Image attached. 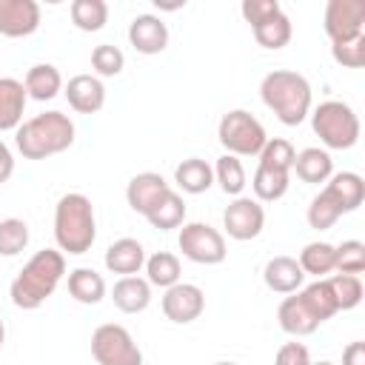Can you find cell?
I'll return each instance as SVG.
<instances>
[{"mask_svg": "<svg viewBox=\"0 0 365 365\" xmlns=\"http://www.w3.org/2000/svg\"><path fill=\"white\" fill-rule=\"evenodd\" d=\"M68 294L83 305H97L106 297V279L94 268H74L68 274Z\"/></svg>", "mask_w": 365, "mask_h": 365, "instance_id": "26", "label": "cell"}, {"mask_svg": "<svg viewBox=\"0 0 365 365\" xmlns=\"http://www.w3.org/2000/svg\"><path fill=\"white\" fill-rule=\"evenodd\" d=\"M3 342H6V325H3V319H0V348H3Z\"/></svg>", "mask_w": 365, "mask_h": 365, "instance_id": "45", "label": "cell"}, {"mask_svg": "<svg viewBox=\"0 0 365 365\" xmlns=\"http://www.w3.org/2000/svg\"><path fill=\"white\" fill-rule=\"evenodd\" d=\"M66 100L77 114H97L106 106V86L94 74H74L66 83Z\"/></svg>", "mask_w": 365, "mask_h": 365, "instance_id": "14", "label": "cell"}, {"mask_svg": "<svg viewBox=\"0 0 365 365\" xmlns=\"http://www.w3.org/2000/svg\"><path fill=\"white\" fill-rule=\"evenodd\" d=\"M288 185H291V174L274 171V168H265V165H257L254 180H251L257 202H277V200H282L288 194Z\"/></svg>", "mask_w": 365, "mask_h": 365, "instance_id": "27", "label": "cell"}, {"mask_svg": "<svg viewBox=\"0 0 365 365\" xmlns=\"http://www.w3.org/2000/svg\"><path fill=\"white\" fill-rule=\"evenodd\" d=\"M251 31H254V37H257V43H259L262 48H274V51L282 48V46H288V40H291V34H294L291 20H288V14H285L282 9L274 11V14H268L265 20L254 23Z\"/></svg>", "mask_w": 365, "mask_h": 365, "instance_id": "25", "label": "cell"}, {"mask_svg": "<svg viewBox=\"0 0 365 365\" xmlns=\"http://www.w3.org/2000/svg\"><path fill=\"white\" fill-rule=\"evenodd\" d=\"M262 279L265 285L274 291V294H294L302 288L305 282V274L299 268V262L294 257H271L262 268Z\"/></svg>", "mask_w": 365, "mask_h": 365, "instance_id": "18", "label": "cell"}, {"mask_svg": "<svg viewBox=\"0 0 365 365\" xmlns=\"http://www.w3.org/2000/svg\"><path fill=\"white\" fill-rule=\"evenodd\" d=\"M322 191L339 208V214H351L365 200V180L356 171H339V174H331L328 177V182H325Z\"/></svg>", "mask_w": 365, "mask_h": 365, "instance_id": "16", "label": "cell"}, {"mask_svg": "<svg viewBox=\"0 0 365 365\" xmlns=\"http://www.w3.org/2000/svg\"><path fill=\"white\" fill-rule=\"evenodd\" d=\"M174 182L185 194H202L214 185V168L200 157H188L174 168Z\"/></svg>", "mask_w": 365, "mask_h": 365, "instance_id": "24", "label": "cell"}, {"mask_svg": "<svg viewBox=\"0 0 365 365\" xmlns=\"http://www.w3.org/2000/svg\"><path fill=\"white\" fill-rule=\"evenodd\" d=\"M308 362L311 356L302 342H285L274 356V365H308Z\"/></svg>", "mask_w": 365, "mask_h": 365, "instance_id": "42", "label": "cell"}, {"mask_svg": "<svg viewBox=\"0 0 365 365\" xmlns=\"http://www.w3.org/2000/svg\"><path fill=\"white\" fill-rule=\"evenodd\" d=\"M214 180L220 182L222 194L228 197H242V188L248 185L245 180V168L240 163V157H231V154H222L214 165Z\"/></svg>", "mask_w": 365, "mask_h": 365, "instance_id": "32", "label": "cell"}, {"mask_svg": "<svg viewBox=\"0 0 365 365\" xmlns=\"http://www.w3.org/2000/svg\"><path fill=\"white\" fill-rule=\"evenodd\" d=\"M259 97L282 125H299L311 114V83L299 71H268L259 83Z\"/></svg>", "mask_w": 365, "mask_h": 365, "instance_id": "3", "label": "cell"}, {"mask_svg": "<svg viewBox=\"0 0 365 365\" xmlns=\"http://www.w3.org/2000/svg\"><path fill=\"white\" fill-rule=\"evenodd\" d=\"M145 279L148 285H157V288H171L180 282V259L171 254V251H157L151 257H145Z\"/></svg>", "mask_w": 365, "mask_h": 365, "instance_id": "29", "label": "cell"}, {"mask_svg": "<svg viewBox=\"0 0 365 365\" xmlns=\"http://www.w3.org/2000/svg\"><path fill=\"white\" fill-rule=\"evenodd\" d=\"M123 66H125V57H123V51L117 46H111V43L94 46V51H91V68L100 77H117L123 71Z\"/></svg>", "mask_w": 365, "mask_h": 365, "instance_id": "38", "label": "cell"}, {"mask_svg": "<svg viewBox=\"0 0 365 365\" xmlns=\"http://www.w3.org/2000/svg\"><path fill=\"white\" fill-rule=\"evenodd\" d=\"M145 220H148L154 228H160V231L180 228V225L185 222V202H182V197H180L177 191H165V194L157 200V205L145 214Z\"/></svg>", "mask_w": 365, "mask_h": 365, "instance_id": "28", "label": "cell"}, {"mask_svg": "<svg viewBox=\"0 0 365 365\" xmlns=\"http://www.w3.org/2000/svg\"><path fill=\"white\" fill-rule=\"evenodd\" d=\"M160 305H163L165 319H171L177 325H188L205 311V294L194 282H177V285L165 288Z\"/></svg>", "mask_w": 365, "mask_h": 365, "instance_id": "11", "label": "cell"}, {"mask_svg": "<svg viewBox=\"0 0 365 365\" xmlns=\"http://www.w3.org/2000/svg\"><path fill=\"white\" fill-rule=\"evenodd\" d=\"M23 88H26V94H29L31 100L46 103V100H54V97L60 94L63 77H60V71H57L51 63H37V66H31V68L26 71Z\"/></svg>", "mask_w": 365, "mask_h": 365, "instance_id": "23", "label": "cell"}, {"mask_svg": "<svg viewBox=\"0 0 365 365\" xmlns=\"http://www.w3.org/2000/svg\"><path fill=\"white\" fill-rule=\"evenodd\" d=\"M111 299L123 314H140L151 302V285L143 277H120L111 288Z\"/></svg>", "mask_w": 365, "mask_h": 365, "instance_id": "20", "label": "cell"}, {"mask_svg": "<svg viewBox=\"0 0 365 365\" xmlns=\"http://www.w3.org/2000/svg\"><path fill=\"white\" fill-rule=\"evenodd\" d=\"M145 265V248L140 240L134 237H123V240H114L108 248H106V268L111 274H120V277H137Z\"/></svg>", "mask_w": 365, "mask_h": 365, "instance_id": "17", "label": "cell"}, {"mask_svg": "<svg viewBox=\"0 0 365 365\" xmlns=\"http://www.w3.org/2000/svg\"><path fill=\"white\" fill-rule=\"evenodd\" d=\"M277 319H279V328L291 336H308L319 328V322L314 319V314L305 308V302L299 299V294L294 291V297H285L277 308Z\"/></svg>", "mask_w": 365, "mask_h": 365, "instance_id": "21", "label": "cell"}, {"mask_svg": "<svg viewBox=\"0 0 365 365\" xmlns=\"http://www.w3.org/2000/svg\"><path fill=\"white\" fill-rule=\"evenodd\" d=\"M291 171H297V177L302 182H311V185H319V182H328V177L334 174V160L325 148H302L297 157H294V165Z\"/></svg>", "mask_w": 365, "mask_h": 365, "instance_id": "22", "label": "cell"}, {"mask_svg": "<svg viewBox=\"0 0 365 365\" xmlns=\"http://www.w3.org/2000/svg\"><path fill=\"white\" fill-rule=\"evenodd\" d=\"M325 34L331 46L348 43L365 34V0H328L325 6Z\"/></svg>", "mask_w": 365, "mask_h": 365, "instance_id": "9", "label": "cell"}, {"mask_svg": "<svg viewBox=\"0 0 365 365\" xmlns=\"http://www.w3.org/2000/svg\"><path fill=\"white\" fill-rule=\"evenodd\" d=\"M165 191H171V185L165 182L163 174H157V171H143V174H134V177L128 180V185H125V200H128L131 211H137V214L145 217V214L157 205V200H160Z\"/></svg>", "mask_w": 365, "mask_h": 365, "instance_id": "15", "label": "cell"}, {"mask_svg": "<svg viewBox=\"0 0 365 365\" xmlns=\"http://www.w3.org/2000/svg\"><path fill=\"white\" fill-rule=\"evenodd\" d=\"M54 240L63 254H86L97 240L94 205L86 194H63L54 205Z\"/></svg>", "mask_w": 365, "mask_h": 365, "instance_id": "4", "label": "cell"}, {"mask_svg": "<svg viewBox=\"0 0 365 365\" xmlns=\"http://www.w3.org/2000/svg\"><path fill=\"white\" fill-rule=\"evenodd\" d=\"M214 365H237V362H214Z\"/></svg>", "mask_w": 365, "mask_h": 365, "instance_id": "47", "label": "cell"}, {"mask_svg": "<svg viewBox=\"0 0 365 365\" xmlns=\"http://www.w3.org/2000/svg\"><path fill=\"white\" fill-rule=\"evenodd\" d=\"M11 174H14V154H11V148L0 140V185L9 182Z\"/></svg>", "mask_w": 365, "mask_h": 365, "instance_id": "43", "label": "cell"}, {"mask_svg": "<svg viewBox=\"0 0 365 365\" xmlns=\"http://www.w3.org/2000/svg\"><path fill=\"white\" fill-rule=\"evenodd\" d=\"M299 299L305 302V308L314 314V319L322 325L325 319H331L336 314V302H334V294L328 288V279H317L311 285H305L302 291H297Z\"/></svg>", "mask_w": 365, "mask_h": 365, "instance_id": "30", "label": "cell"}, {"mask_svg": "<svg viewBox=\"0 0 365 365\" xmlns=\"http://www.w3.org/2000/svg\"><path fill=\"white\" fill-rule=\"evenodd\" d=\"M299 268L302 274H311V277H325L334 271V245L325 242V240H317V242H308L302 251H299Z\"/></svg>", "mask_w": 365, "mask_h": 365, "instance_id": "31", "label": "cell"}, {"mask_svg": "<svg viewBox=\"0 0 365 365\" xmlns=\"http://www.w3.org/2000/svg\"><path fill=\"white\" fill-rule=\"evenodd\" d=\"M217 140L225 148V154H231V157H259L262 145L268 143V134L251 111L234 108V111L222 114V120L217 125Z\"/></svg>", "mask_w": 365, "mask_h": 365, "instance_id": "6", "label": "cell"}, {"mask_svg": "<svg viewBox=\"0 0 365 365\" xmlns=\"http://www.w3.org/2000/svg\"><path fill=\"white\" fill-rule=\"evenodd\" d=\"M128 43L140 54H160L168 46V26L157 14H137L128 26Z\"/></svg>", "mask_w": 365, "mask_h": 365, "instance_id": "13", "label": "cell"}, {"mask_svg": "<svg viewBox=\"0 0 365 365\" xmlns=\"http://www.w3.org/2000/svg\"><path fill=\"white\" fill-rule=\"evenodd\" d=\"M40 26V6L34 0H0V34L29 37Z\"/></svg>", "mask_w": 365, "mask_h": 365, "instance_id": "12", "label": "cell"}, {"mask_svg": "<svg viewBox=\"0 0 365 365\" xmlns=\"http://www.w3.org/2000/svg\"><path fill=\"white\" fill-rule=\"evenodd\" d=\"M74 143V123L63 111H43L14 131V145L26 160H46L63 154Z\"/></svg>", "mask_w": 365, "mask_h": 365, "instance_id": "2", "label": "cell"}, {"mask_svg": "<svg viewBox=\"0 0 365 365\" xmlns=\"http://www.w3.org/2000/svg\"><path fill=\"white\" fill-rule=\"evenodd\" d=\"M26 88L14 77H0V131H17L26 111Z\"/></svg>", "mask_w": 365, "mask_h": 365, "instance_id": "19", "label": "cell"}, {"mask_svg": "<svg viewBox=\"0 0 365 365\" xmlns=\"http://www.w3.org/2000/svg\"><path fill=\"white\" fill-rule=\"evenodd\" d=\"M240 11H242V17H245V23H259V20H265L268 14H274V11H279V3L277 0H242V6H240Z\"/></svg>", "mask_w": 365, "mask_h": 365, "instance_id": "41", "label": "cell"}, {"mask_svg": "<svg viewBox=\"0 0 365 365\" xmlns=\"http://www.w3.org/2000/svg\"><path fill=\"white\" fill-rule=\"evenodd\" d=\"M331 57H334L339 66H345V68H362V66H365V34L356 37V40L331 46Z\"/></svg>", "mask_w": 365, "mask_h": 365, "instance_id": "40", "label": "cell"}, {"mask_svg": "<svg viewBox=\"0 0 365 365\" xmlns=\"http://www.w3.org/2000/svg\"><path fill=\"white\" fill-rule=\"evenodd\" d=\"M311 128L325 148L348 151L359 143V117L342 100H325L311 111Z\"/></svg>", "mask_w": 365, "mask_h": 365, "instance_id": "5", "label": "cell"}, {"mask_svg": "<svg viewBox=\"0 0 365 365\" xmlns=\"http://www.w3.org/2000/svg\"><path fill=\"white\" fill-rule=\"evenodd\" d=\"M339 217H342L339 208L328 200L325 191H319V194L311 200V205H308V225L317 228V231H328Z\"/></svg>", "mask_w": 365, "mask_h": 365, "instance_id": "39", "label": "cell"}, {"mask_svg": "<svg viewBox=\"0 0 365 365\" xmlns=\"http://www.w3.org/2000/svg\"><path fill=\"white\" fill-rule=\"evenodd\" d=\"M328 288L334 294L336 311H351L362 302V279L354 274H334L328 277Z\"/></svg>", "mask_w": 365, "mask_h": 365, "instance_id": "34", "label": "cell"}, {"mask_svg": "<svg viewBox=\"0 0 365 365\" xmlns=\"http://www.w3.org/2000/svg\"><path fill=\"white\" fill-rule=\"evenodd\" d=\"M342 365H365V342H351L342 351Z\"/></svg>", "mask_w": 365, "mask_h": 365, "instance_id": "44", "label": "cell"}, {"mask_svg": "<svg viewBox=\"0 0 365 365\" xmlns=\"http://www.w3.org/2000/svg\"><path fill=\"white\" fill-rule=\"evenodd\" d=\"M265 225V208L254 197H234L228 208L222 211V228L231 240H254L262 234Z\"/></svg>", "mask_w": 365, "mask_h": 365, "instance_id": "10", "label": "cell"}, {"mask_svg": "<svg viewBox=\"0 0 365 365\" xmlns=\"http://www.w3.org/2000/svg\"><path fill=\"white\" fill-rule=\"evenodd\" d=\"M334 271L359 277L365 271V245L359 240H345L334 245Z\"/></svg>", "mask_w": 365, "mask_h": 365, "instance_id": "35", "label": "cell"}, {"mask_svg": "<svg viewBox=\"0 0 365 365\" xmlns=\"http://www.w3.org/2000/svg\"><path fill=\"white\" fill-rule=\"evenodd\" d=\"M29 245V225L17 217L0 220V257H17Z\"/></svg>", "mask_w": 365, "mask_h": 365, "instance_id": "37", "label": "cell"}, {"mask_svg": "<svg viewBox=\"0 0 365 365\" xmlns=\"http://www.w3.org/2000/svg\"><path fill=\"white\" fill-rule=\"evenodd\" d=\"M294 157H297V148H294L288 140L274 137V140H268V143L262 145V151H259V165L274 168V171H285V174H291Z\"/></svg>", "mask_w": 365, "mask_h": 365, "instance_id": "36", "label": "cell"}, {"mask_svg": "<svg viewBox=\"0 0 365 365\" xmlns=\"http://www.w3.org/2000/svg\"><path fill=\"white\" fill-rule=\"evenodd\" d=\"M91 356L97 365H143V351L128 328L106 322L91 334Z\"/></svg>", "mask_w": 365, "mask_h": 365, "instance_id": "7", "label": "cell"}, {"mask_svg": "<svg viewBox=\"0 0 365 365\" xmlns=\"http://www.w3.org/2000/svg\"><path fill=\"white\" fill-rule=\"evenodd\" d=\"M177 245H180L182 257L197 265H220L228 254L225 237L208 222H182Z\"/></svg>", "mask_w": 365, "mask_h": 365, "instance_id": "8", "label": "cell"}, {"mask_svg": "<svg viewBox=\"0 0 365 365\" xmlns=\"http://www.w3.org/2000/svg\"><path fill=\"white\" fill-rule=\"evenodd\" d=\"M308 365H334V362H328V359H322V362H308Z\"/></svg>", "mask_w": 365, "mask_h": 365, "instance_id": "46", "label": "cell"}, {"mask_svg": "<svg viewBox=\"0 0 365 365\" xmlns=\"http://www.w3.org/2000/svg\"><path fill=\"white\" fill-rule=\"evenodd\" d=\"M68 11H71V23L80 31H100L108 20L106 0H74Z\"/></svg>", "mask_w": 365, "mask_h": 365, "instance_id": "33", "label": "cell"}, {"mask_svg": "<svg viewBox=\"0 0 365 365\" xmlns=\"http://www.w3.org/2000/svg\"><path fill=\"white\" fill-rule=\"evenodd\" d=\"M66 274V257L63 251H54V248H43L37 251L26 265L23 271L14 277L11 282V302L23 311H34L40 308L60 285Z\"/></svg>", "mask_w": 365, "mask_h": 365, "instance_id": "1", "label": "cell"}]
</instances>
